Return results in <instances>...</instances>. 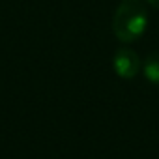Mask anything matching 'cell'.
<instances>
[{"label":"cell","instance_id":"obj_1","mask_svg":"<svg viewBox=\"0 0 159 159\" xmlns=\"http://www.w3.org/2000/svg\"><path fill=\"white\" fill-rule=\"evenodd\" d=\"M148 26V11L142 0H122L112 17V32L118 41H137Z\"/></svg>","mask_w":159,"mask_h":159},{"label":"cell","instance_id":"obj_2","mask_svg":"<svg viewBox=\"0 0 159 159\" xmlns=\"http://www.w3.org/2000/svg\"><path fill=\"white\" fill-rule=\"evenodd\" d=\"M112 67L116 71L118 77L122 79H135L142 67L140 64V58L139 54L129 49V47H122L114 52V58H112Z\"/></svg>","mask_w":159,"mask_h":159},{"label":"cell","instance_id":"obj_3","mask_svg":"<svg viewBox=\"0 0 159 159\" xmlns=\"http://www.w3.org/2000/svg\"><path fill=\"white\" fill-rule=\"evenodd\" d=\"M142 69H144V75L150 83L159 84V51H153L144 58Z\"/></svg>","mask_w":159,"mask_h":159},{"label":"cell","instance_id":"obj_4","mask_svg":"<svg viewBox=\"0 0 159 159\" xmlns=\"http://www.w3.org/2000/svg\"><path fill=\"white\" fill-rule=\"evenodd\" d=\"M144 2H148L152 8H155V10H159V0H144Z\"/></svg>","mask_w":159,"mask_h":159}]
</instances>
